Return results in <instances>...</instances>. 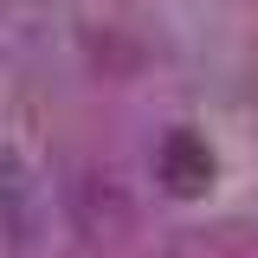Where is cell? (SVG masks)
Returning a JSON list of instances; mask_svg holds the SVG:
<instances>
[{
	"label": "cell",
	"mask_w": 258,
	"mask_h": 258,
	"mask_svg": "<svg viewBox=\"0 0 258 258\" xmlns=\"http://www.w3.org/2000/svg\"><path fill=\"white\" fill-rule=\"evenodd\" d=\"M39 232H45V187L26 168V155L0 142V245L7 252H32Z\"/></svg>",
	"instance_id": "cell-1"
}]
</instances>
